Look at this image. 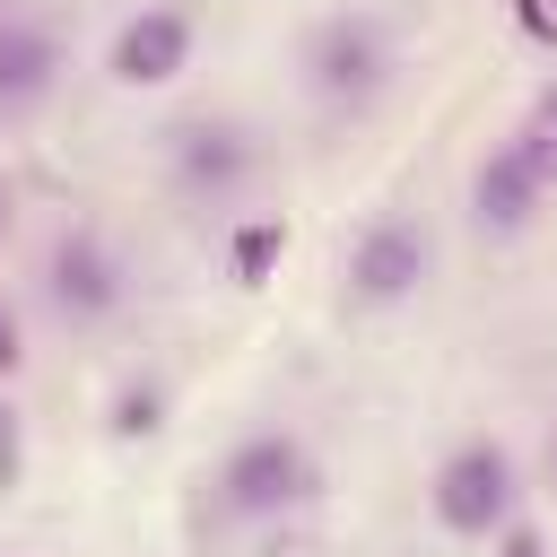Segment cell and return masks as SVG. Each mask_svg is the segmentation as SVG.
<instances>
[{
	"instance_id": "obj_1",
	"label": "cell",
	"mask_w": 557,
	"mask_h": 557,
	"mask_svg": "<svg viewBox=\"0 0 557 557\" xmlns=\"http://www.w3.org/2000/svg\"><path fill=\"white\" fill-rule=\"evenodd\" d=\"M209 487H218L226 522H270V513H287V505L313 496V453L287 426H252L244 444H226V461H218Z\"/></svg>"
},
{
	"instance_id": "obj_2",
	"label": "cell",
	"mask_w": 557,
	"mask_h": 557,
	"mask_svg": "<svg viewBox=\"0 0 557 557\" xmlns=\"http://www.w3.org/2000/svg\"><path fill=\"white\" fill-rule=\"evenodd\" d=\"M305 87L322 104H374L392 87V26L374 9H331L313 35H305Z\"/></svg>"
},
{
	"instance_id": "obj_3",
	"label": "cell",
	"mask_w": 557,
	"mask_h": 557,
	"mask_svg": "<svg viewBox=\"0 0 557 557\" xmlns=\"http://www.w3.org/2000/svg\"><path fill=\"white\" fill-rule=\"evenodd\" d=\"M426 270H435V235H426L418 218L383 209V218L357 226V244H348V261H339V296H348L357 313H392V305H409V296L426 287Z\"/></svg>"
},
{
	"instance_id": "obj_4",
	"label": "cell",
	"mask_w": 557,
	"mask_h": 557,
	"mask_svg": "<svg viewBox=\"0 0 557 557\" xmlns=\"http://www.w3.org/2000/svg\"><path fill=\"white\" fill-rule=\"evenodd\" d=\"M165 174H174V191H183V200L226 209V200L261 174V139H252L244 122L191 113V122H174V131H165Z\"/></svg>"
},
{
	"instance_id": "obj_5",
	"label": "cell",
	"mask_w": 557,
	"mask_h": 557,
	"mask_svg": "<svg viewBox=\"0 0 557 557\" xmlns=\"http://www.w3.org/2000/svg\"><path fill=\"white\" fill-rule=\"evenodd\" d=\"M435 522L453 540H487V531L513 522V453L496 435H470V444L444 453V470H435Z\"/></svg>"
},
{
	"instance_id": "obj_6",
	"label": "cell",
	"mask_w": 557,
	"mask_h": 557,
	"mask_svg": "<svg viewBox=\"0 0 557 557\" xmlns=\"http://www.w3.org/2000/svg\"><path fill=\"white\" fill-rule=\"evenodd\" d=\"M44 296H52L61 322H113L122 296H131V278H122V261H113V244L96 226H70L52 244V261H44Z\"/></svg>"
},
{
	"instance_id": "obj_7",
	"label": "cell",
	"mask_w": 557,
	"mask_h": 557,
	"mask_svg": "<svg viewBox=\"0 0 557 557\" xmlns=\"http://www.w3.org/2000/svg\"><path fill=\"white\" fill-rule=\"evenodd\" d=\"M183 70H191V17H183V9H139V17H122L113 44H104V78H113V87H165V78H183Z\"/></svg>"
},
{
	"instance_id": "obj_8",
	"label": "cell",
	"mask_w": 557,
	"mask_h": 557,
	"mask_svg": "<svg viewBox=\"0 0 557 557\" xmlns=\"http://www.w3.org/2000/svg\"><path fill=\"white\" fill-rule=\"evenodd\" d=\"M540 200H548V191H540V174L522 165L513 139L470 174V218H479V235H522V226L540 218Z\"/></svg>"
},
{
	"instance_id": "obj_9",
	"label": "cell",
	"mask_w": 557,
	"mask_h": 557,
	"mask_svg": "<svg viewBox=\"0 0 557 557\" xmlns=\"http://www.w3.org/2000/svg\"><path fill=\"white\" fill-rule=\"evenodd\" d=\"M61 78V44L35 26V17H0V122L9 113H35Z\"/></svg>"
},
{
	"instance_id": "obj_10",
	"label": "cell",
	"mask_w": 557,
	"mask_h": 557,
	"mask_svg": "<svg viewBox=\"0 0 557 557\" xmlns=\"http://www.w3.org/2000/svg\"><path fill=\"white\" fill-rule=\"evenodd\" d=\"M513 148H522V165L540 174V191H557V87H540V96H531V113H522Z\"/></svg>"
},
{
	"instance_id": "obj_11",
	"label": "cell",
	"mask_w": 557,
	"mask_h": 557,
	"mask_svg": "<svg viewBox=\"0 0 557 557\" xmlns=\"http://www.w3.org/2000/svg\"><path fill=\"white\" fill-rule=\"evenodd\" d=\"M278 252H287V226H278V218H252V226L235 235V278L252 287V278H261V270H270Z\"/></svg>"
},
{
	"instance_id": "obj_12",
	"label": "cell",
	"mask_w": 557,
	"mask_h": 557,
	"mask_svg": "<svg viewBox=\"0 0 557 557\" xmlns=\"http://www.w3.org/2000/svg\"><path fill=\"white\" fill-rule=\"evenodd\" d=\"M157 409H165V392H157V383H131V392L113 400V435H148Z\"/></svg>"
},
{
	"instance_id": "obj_13",
	"label": "cell",
	"mask_w": 557,
	"mask_h": 557,
	"mask_svg": "<svg viewBox=\"0 0 557 557\" xmlns=\"http://www.w3.org/2000/svg\"><path fill=\"white\" fill-rule=\"evenodd\" d=\"M0 487H17V409L0 400Z\"/></svg>"
},
{
	"instance_id": "obj_14",
	"label": "cell",
	"mask_w": 557,
	"mask_h": 557,
	"mask_svg": "<svg viewBox=\"0 0 557 557\" xmlns=\"http://www.w3.org/2000/svg\"><path fill=\"white\" fill-rule=\"evenodd\" d=\"M496 557H540V531H531V522H505V540H496Z\"/></svg>"
},
{
	"instance_id": "obj_15",
	"label": "cell",
	"mask_w": 557,
	"mask_h": 557,
	"mask_svg": "<svg viewBox=\"0 0 557 557\" xmlns=\"http://www.w3.org/2000/svg\"><path fill=\"white\" fill-rule=\"evenodd\" d=\"M513 17H522V35H557V17H548V0H513Z\"/></svg>"
},
{
	"instance_id": "obj_16",
	"label": "cell",
	"mask_w": 557,
	"mask_h": 557,
	"mask_svg": "<svg viewBox=\"0 0 557 557\" xmlns=\"http://www.w3.org/2000/svg\"><path fill=\"white\" fill-rule=\"evenodd\" d=\"M17 366V331H9V313H0V374Z\"/></svg>"
},
{
	"instance_id": "obj_17",
	"label": "cell",
	"mask_w": 557,
	"mask_h": 557,
	"mask_svg": "<svg viewBox=\"0 0 557 557\" xmlns=\"http://www.w3.org/2000/svg\"><path fill=\"white\" fill-rule=\"evenodd\" d=\"M0 218H9V183H0Z\"/></svg>"
}]
</instances>
